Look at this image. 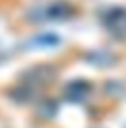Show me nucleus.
<instances>
[{
  "mask_svg": "<svg viewBox=\"0 0 126 128\" xmlns=\"http://www.w3.org/2000/svg\"><path fill=\"white\" fill-rule=\"evenodd\" d=\"M74 9L67 2H52L48 4H43L40 8H36L31 10V20H42V21H61L67 20L73 15Z\"/></svg>",
  "mask_w": 126,
  "mask_h": 128,
  "instance_id": "nucleus-1",
  "label": "nucleus"
},
{
  "mask_svg": "<svg viewBox=\"0 0 126 128\" xmlns=\"http://www.w3.org/2000/svg\"><path fill=\"white\" fill-rule=\"evenodd\" d=\"M57 74V68L52 66H37L33 67L31 70H28L27 76H22V85L30 86L33 90H39L40 86H45L46 84H49L51 80L55 79Z\"/></svg>",
  "mask_w": 126,
  "mask_h": 128,
  "instance_id": "nucleus-2",
  "label": "nucleus"
},
{
  "mask_svg": "<svg viewBox=\"0 0 126 128\" xmlns=\"http://www.w3.org/2000/svg\"><path fill=\"white\" fill-rule=\"evenodd\" d=\"M105 27L113 36L119 39H126V9H113L105 16Z\"/></svg>",
  "mask_w": 126,
  "mask_h": 128,
  "instance_id": "nucleus-3",
  "label": "nucleus"
},
{
  "mask_svg": "<svg viewBox=\"0 0 126 128\" xmlns=\"http://www.w3.org/2000/svg\"><path fill=\"white\" fill-rule=\"evenodd\" d=\"M91 92V85L85 80H76V82H71L67 88H65V97L70 100V101H85L86 97L89 96Z\"/></svg>",
  "mask_w": 126,
  "mask_h": 128,
  "instance_id": "nucleus-4",
  "label": "nucleus"
}]
</instances>
